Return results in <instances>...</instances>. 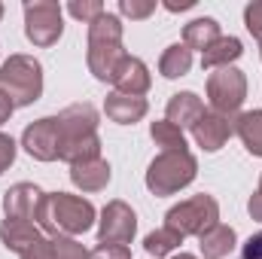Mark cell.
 <instances>
[{
	"mask_svg": "<svg viewBox=\"0 0 262 259\" xmlns=\"http://www.w3.org/2000/svg\"><path fill=\"white\" fill-rule=\"evenodd\" d=\"M259 189H262V180H259Z\"/></svg>",
	"mask_w": 262,
	"mask_h": 259,
	"instance_id": "ab89813d",
	"label": "cell"
},
{
	"mask_svg": "<svg viewBox=\"0 0 262 259\" xmlns=\"http://www.w3.org/2000/svg\"><path fill=\"white\" fill-rule=\"evenodd\" d=\"M171 259H195V256H189V253H180V256H171Z\"/></svg>",
	"mask_w": 262,
	"mask_h": 259,
	"instance_id": "8d00e7d4",
	"label": "cell"
},
{
	"mask_svg": "<svg viewBox=\"0 0 262 259\" xmlns=\"http://www.w3.org/2000/svg\"><path fill=\"white\" fill-rule=\"evenodd\" d=\"M244 21H247V31L262 40V0L250 3V6L244 9Z\"/></svg>",
	"mask_w": 262,
	"mask_h": 259,
	"instance_id": "f546056e",
	"label": "cell"
},
{
	"mask_svg": "<svg viewBox=\"0 0 262 259\" xmlns=\"http://www.w3.org/2000/svg\"><path fill=\"white\" fill-rule=\"evenodd\" d=\"M149 134L156 140V146H162L165 153H186V137L177 125H171L168 119L165 122H152L149 125Z\"/></svg>",
	"mask_w": 262,
	"mask_h": 259,
	"instance_id": "cb8c5ba5",
	"label": "cell"
},
{
	"mask_svg": "<svg viewBox=\"0 0 262 259\" xmlns=\"http://www.w3.org/2000/svg\"><path fill=\"white\" fill-rule=\"evenodd\" d=\"M40 238H43L40 235V226H34V223H25V220H3L0 223V241L6 244V250L25 253Z\"/></svg>",
	"mask_w": 262,
	"mask_h": 259,
	"instance_id": "e0dca14e",
	"label": "cell"
},
{
	"mask_svg": "<svg viewBox=\"0 0 262 259\" xmlns=\"http://www.w3.org/2000/svg\"><path fill=\"white\" fill-rule=\"evenodd\" d=\"M235 134L244 140V146H247L253 156H262V110L241 113V116L235 119Z\"/></svg>",
	"mask_w": 262,
	"mask_h": 259,
	"instance_id": "7402d4cb",
	"label": "cell"
},
{
	"mask_svg": "<svg viewBox=\"0 0 262 259\" xmlns=\"http://www.w3.org/2000/svg\"><path fill=\"white\" fill-rule=\"evenodd\" d=\"M12 110H15V104H12V101H9V95L0 89V125H3V122L12 116Z\"/></svg>",
	"mask_w": 262,
	"mask_h": 259,
	"instance_id": "836d02e7",
	"label": "cell"
},
{
	"mask_svg": "<svg viewBox=\"0 0 262 259\" xmlns=\"http://www.w3.org/2000/svg\"><path fill=\"white\" fill-rule=\"evenodd\" d=\"M241 259H262V232L247 238V244L241 247Z\"/></svg>",
	"mask_w": 262,
	"mask_h": 259,
	"instance_id": "d6a6232c",
	"label": "cell"
},
{
	"mask_svg": "<svg viewBox=\"0 0 262 259\" xmlns=\"http://www.w3.org/2000/svg\"><path fill=\"white\" fill-rule=\"evenodd\" d=\"M40 198H43V192H40L34 183H15L12 189H6V198H3L6 220H25V223H34Z\"/></svg>",
	"mask_w": 262,
	"mask_h": 259,
	"instance_id": "7c38bea8",
	"label": "cell"
},
{
	"mask_svg": "<svg viewBox=\"0 0 262 259\" xmlns=\"http://www.w3.org/2000/svg\"><path fill=\"white\" fill-rule=\"evenodd\" d=\"M70 180L82 192H98V189H104L110 183V165L104 159H92V162L70 165Z\"/></svg>",
	"mask_w": 262,
	"mask_h": 259,
	"instance_id": "9a60e30c",
	"label": "cell"
},
{
	"mask_svg": "<svg viewBox=\"0 0 262 259\" xmlns=\"http://www.w3.org/2000/svg\"><path fill=\"white\" fill-rule=\"evenodd\" d=\"M189 6H195V0H168L165 3V9H171V12H180V9H189Z\"/></svg>",
	"mask_w": 262,
	"mask_h": 259,
	"instance_id": "d590c367",
	"label": "cell"
},
{
	"mask_svg": "<svg viewBox=\"0 0 262 259\" xmlns=\"http://www.w3.org/2000/svg\"><path fill=\"white\" fill-rule=\"evenodd\" d=\"M64 25H61V6L55 0H34L25 3V34L34 46H52L58 43Z\"/></svg>",
	"mask_w": 262,
	"mask_h": 259,
	"instance_id": "52a82bcc",
	"label": "cell"
},
{
	"mask_svg": "<svg viewBox=\"0 0 262 259\" xmlns=\"http://www.w3.org/2000/svg\"><path fill=\"white\" fill-rule=\"evenodd\" d=\"M12 159H15V140L0 131V174L12 165Z\"/></svg>",
	"mask_w": 262,
	"mask_h": 259,
	"instance_id": "1f68e13d",
	"label": "cell"
},
{
	"mask_svg": "<svg viewBox=\"0 0 262 259\" xmlns=\"http://www.w3.org/2000/svg\"><path fill=\"white\" fill-rule=\"evenodd\" d=\"M110 82L116 85L119 95H134V98H140V95L149 89L152 79H149V70H146V64H143L140 58L125 55V58L119 61V67H116V73H113Z\"/></svg>",
	"mask_w": 262,
	"mask_h": 259,
	"instance_id": "4fadbf2b",
	"label": "cell"
},
{
	"mask_svg": "<svg viewBox=\"0 0 262 259\" xmlns=\"http://www.w3.org/2000/svg\"><path fill=\"white\" fill-rule=\"evenodd\" d=\"M201 113H204V104H201V98L192 95V92H180V95H174L168 101V122L177 125L180 131L192 128Z\"/></svg>",
	"mask_w": 262,
	"mask_h": 259,
	"instance_id": "2e32d148",
	"label": "cell"
},
{
	"mask_svg": "<svg viewBox=\"0 0 262 259\" xmlns=\"http://www.w3.org/2000/svg\"><path fill=\"white\" fill-rule=\"evenodd\" d=\"M21 259H55L52 253V238H40V241H34L25 253H18Z\"/></svg>",
	"mask_w": 262,
	"mask_h": 259,
	"instance_id": "4dcf8cb0",
	"label": "cell"
},
{
	"mask_svg": "<svg viewBox=\"0 0 262 259\" xmlns=\"http://www.w3.org/2000/svg\"><path fill=\"white\" fill-rule=\"evenodd\" d=\"M195 171L198 162L189 149L186 153H162L159 159H152V165L146 171V186L156 195H174L195 180Z\"/></svg>",
	"mask_w": 262,
	"mask_h": 259,
	"instance_id": "277c9868",
	"label": "cell"
},
{
	"mask_svg": "<svg viewBox=\"0 0 262 259\" xmlns=\"http://www.w3.org/2000/svg\"><path fill=\"white\" fill-rule=\"evenodd\" d=\"M122 58V21L113 12H104L89 25V70L101 82H110Z\"/></svg>",
	"mask_w": 262,
	"mask_h": 259,
	"instance_id": "7a4b0ae2",
	"label": "cell"
},
{
	"mask_svg": "<svg viewBox=\"0 0 262 259\" xmlns=\"http://www.w3.org/2000/svg\"><path fill=\"white\" fill-rule=\"evenodd\" d=\"M0 15H3V3H0Z\"/></svg>",
	"mask_w": 262,
	"mask_h": 259,
	"instance_id": "f35d334b",
	"label": "cell"
},
{
	"mask_svg": "<svg viewBox=\"0 0 262 259\" xmlns=\"http://www.w3.org/2000/svg\"><path fill=\"white\" fill-rule=\"evenodd\" d=\"M241 52H244V46H241L238 37H220L210 49L201 52V67H207V70L229 67L235 58H241Z\"/></svg>",
	"mask_w": 262,
	"mask_h": 259,
	"instance_id": "ac0fdd59",
	"label": "cell"
},
{
	"mask_svg": "<svg viewBox=\"0 0 262 259\" xmlns=\"http://www.w3.org/2000/svg\"><path fill=\"white\" fill-rule=\"evenodd\" d=\"M198 241H201V253H204V259H223V256H229L232 247H235V229L216 223V226L207 229Z\"/></svg>",
	"mask_w": 262,
	"mask_h": 259,
	"instance_id": "ffe728a7",
	"label": "cell"
},
{
	"mask_svg": "<svg viewBox=\"0 0 262 259\" xmlns=\"http://www.w3.org/2000/svg\"><path fill=\"white\" fill-rule=\"evenodd\" d=\"M119 12L128 15V18H146L156 12V0H119Z\"/></svg>",
	"mask_w": 262,
	"mask_h": 259,
	"instance_id": "83f0119b",
	"label": "cell"
},
{
	"mask_svg": "<svg viewBox=\"0 0 262 259\" xmlns=\"http://www.w3.org/2000/svg\"><path fill=\"white\" fill-rule=\"evenodd\" d=\"M21 146L40 159V162H55L61 156V125H58V116H46L34 125H28L21 134Z\"/></svg>",
	"mask_w": 262,
	"mask_h": 259,
	"instance_id": "ba28073f",
	"label": "cell"
},
{
	"mask_svg": "<svg viewBox=\"0 0 262 259\" xmlns=\"http://www.w3.org/2000/svg\"><path fill=\"white\" fill-rule=\"evenodd\" d=\"M235 134V119H229V116H223V113H201L198 116V122L192 125V137L198 140V146L201 149H207V153H216L229 137Z\"/></svg>",
	"mask_w": 262,
	"mask_h": 259,
	"instance_id": "30bf717a",
	"label": "cell"
},
{
	"mask_svg": "<svg viewBox=\"0 0 262 259\" xmlns=\"http://www.w3.org/2000/svg\"><path fill=\"white\" fill-rule=\"evenodd\" d=\"M37 226L49 235H82L92 229L95 223V207L92 201L79 198V195H67V192H49L40 198L37 204Z\"/></svg>",
	"mask_w": 262,
	"mask_h": 259,
	"instance_id": "6da1fadb",
	"label": "cell"
},
{
	"mask_svg": "<svg viewBox=\"0 0 262 259\" xmlns=\"http://www.w3.org/2000/svg\"><path fill=\"white\" fill-rule=\"evenodd\" d=\"M52 253H55V259H92V253L79 241H73L67 235H55L52 238Z\"/></svg>",
	"mask_w": 262,
	"mask_h": 259,
	"instance_id": "484cf974",
	"label": "cell"
},
{
	"mask_svg": "<svg viewBox=\"0 0 262 259\" xmlns=\"http://www.w3.org/2000/svg\"><path fill=\"white\" fill-rule=\"evenodd\" d=\"M58 125H61V146L70 140L89 137L98 128V110L92 104H73L58 113Z\"/></svg>",
	"mask_w": 262,
	"mask_h": 259,
	"instance_id": "8fae6325",
	"label": "cell"
},
{
	"mask_svg": "<svg viewBox=\"0 0 262 259\" xmlns=\"http://www.w3.org/2000/svg\"><path fill=\"white\" fill-rule=\"evenodd\" d=\"M61 162L70 165H79V162H92V159H101V137L98 134H89V137H79V140H70L61 146Z\"/></svg>",
	"mask_w": 262,
	"mask_h": 259,
	"instance_id": "603a6c76",
	"label": "cell"
},
{
	"mask_svg": "<svg viewBox=\"0 0 262 259\" xmlns=\"http://www.w3.org/2000/svg\"><path fill=\"white\" fill-rule=\"evenodd\" d=\"M92 259H131L128 244H98L92 250Z\"/></svg>",
	"mask_w": 262,
	"mask_h": 259,
	"instance_id": "f1b7e54d",
	"label": "cell"
},
{
	"mask_svg": "<svg viewBox=\"0 0 262 259\" xmlns=\"http://www.w3.org/2000/svg\"><path fill=\"white\" fill-rule=\"evenodd\" d=\"M183 244V235H177L174 229H168V226H162V229H156L152 235H146V241H143V247H146V253H152V256H168L171 250H177Z\"/></svg>",
	"mask_w": 262,
	"mask_h": 259,
	"instance_id": "d4e9b609",
	"label": "cell"
},
{
	"mask_svg": "<svg viewBox=\"0 0 262 259\" xmlns=\"http://www.w3.org/2000/svg\"><path fill=\"white\" fill-rule=\"evenodd\" d=\"M259 55H262V40H259Z\"/></svg>",
	"mask_w": 262,
	"mask_h": 259,
	"instance_id": "74e56055",
	"label": "cell"
},
{
	"mask_svg": "<svg viewBox=\"0 0 262 259\" xmlns=\"http://www.w3.org/2000/svg\"><path fill=\"white\" fill-rule=\"evenodd\" d=\"M0 89L15 107H28L43 92V67L31 55H9L0 67Z\"/></svg>",
	"mask_w": 262,
	"mask_h": 259,
	"instance_id": "3957f363",
	"label": "cell"
},
{
	"mask_svg": "<svg viewBox=\"0 0 262 259\" xmlns=\"http://www.w3.org/2000/svg\"><path fill=\"white\" fill-rule=\"evenodd\" d=\"M137 232V217L125 201H110L101 213L98 244H128Z\"/></svg>",
	"mask_w": 262,
	"mask_h": 259,
	"instance_id": "9c48e42d",
	"label": "cell"
},
{
	"mask_svg": "<svg viewBox=\"0 0 262 259\" xmlns=\"http://www.w3.org/2000/svg\"><path fill=\"white\" fill-rule=\"evenodd\" d=\"M220 40V25H216V18H195V21H189L186 28H183V46L192 52V49H210L213 43Z\"/></svg>",
	"mask_w": 262,
	"mask_h": 259,
	"instance_id": "d6986e66",
	"label": "cell"
},
{
	"mask_svg": "<svg viewBox=\"0 0 262 259\" xmlns=\"http://www.w3.org/2000/svg\"><path fill=\"white\" fill-rule=\"evenodd\" d=\"M104 113L119 122V125H134L137 119L146 116V101L143 98H134V95H119V92H110L107 95V104H104Z\"/></svg>",
	"mask_w": 262,
	"mask_h": 259,
	"instance_id": "5bb4252c",
	"label": "cell"
},
{
	"mask_svg": "<svg viewBox=\"0 0 262 259\" xmlns=\"http://www.w3.org/2000/svg\"><path fill=\"white\" fill-rule=\"evenodd\" d=\"M207 98L213 113L232 116L247 98V79L238 67H220L207 76Z\"/></svg>",
	"mask_w": 262,
	"mask_h": 259,
	"instance_id": "8992f818",
	"label": "cell"
},
{
	"mask_svg": "<svg viewBox=\"0 0 262 259\" xmlns=\"http://www.w3.org/2000/svg\"><path fill=\"white\" fill-rule=\"evenodd\" d=\"M67 9H70V15H73V18H82L85 25H92L98 15H104V12H107L101 0H70V6H67Z\"/></svg>",
	"mask_w": 262,
	"mask_h": 259,
	"instance_id": "4316f807",
	"label": "cell"
},
{
	"mask_svg": "<svg viewBox=\"0 0 262 259\" xmlns=\"http://www.w3.org/2000/svg\"><path fill=\"white\" fill-rule=\"evenodd\" d=\"M247 207H250V217H253V220H262V189L250 198V204H247Z\"/></svg>",
	"mask_w": 262,
	"mask_h": 259,
	"instance_id": "e575fe53",
	"label": "cell"
},
{
	"mask_svg": "<svg viewBox=\"0 0 262 259\" xmlns=\"http://www.w3.org/2000/svg\"><path fill=\"white\" fill-rule=\"evenodd\" d=\"M189 67H192V52H189L183 43L168 46V49L162 52V58H159V73H162V76H168V79L186 76V73H189Z\"/></svg>",
	"mask_w": 262,
	"mask_h": 259,
	"instance_id": "44dd1931",
	"label": "cell"
},
{
	"mask_svg": "<svg viewBox=\"0 0 262 259\" xmlns=\"http://www.w3.org/2000/svg\"><path fill=\"white\" fill-rule=\"evenodd\" d=\"M216 220H220V204L210 195H195V198L180 201L177 207H171L168 217H165V226L174 229L183 238L186 235H198L201 238L207 229L216 226Z\"/></svg>",
	"mask_w": 262,
	"mask_h": 259,
	"instance_id": "5b68a950",
	"label": "cell"
}]
</instances>
